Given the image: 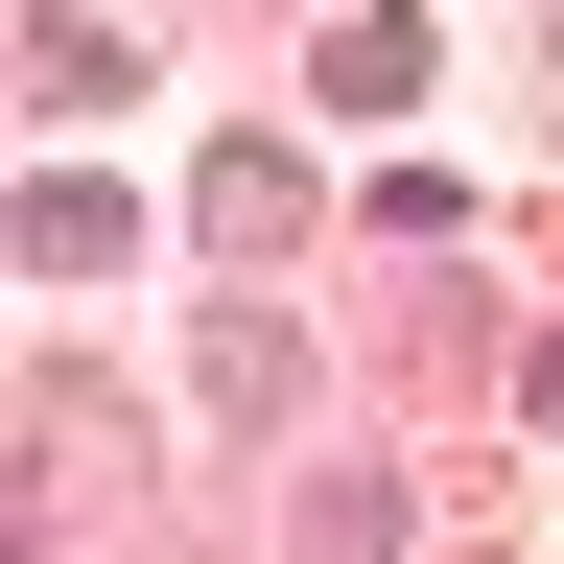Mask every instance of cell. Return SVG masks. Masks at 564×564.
<instances>
[{"instance_id": "1", "label": "cell", "mask_w": 564, "mask_h": 564, "mask_svg": "<svg viewBox=\"0 0 564 564\" xmlns=\"http://www.w3.org/2000/svg\"><path fill=\"white\" fill-rule=\"evenodd\" d=\"M306 212H329L306 141H212V165H188V236H212V259H306Z\"/></svg>"}, {"instance_id": "2", "label": "cell", "mask_w": 564, "mask_h": 564, "mask_svg": "<svg viewBox=\"0 0 564 564\" xmlns=\"http://www.w3.org/2000/svg\"><path fill=\"white\" fill-rule=\"evenodd\" d=\"M188 400H212V423H282V400H306L282 306H212V329H188Z\"/></svg>"}, {"instance_id": "3", "label": "cell", "mask_w": 564, "mask_h": 564, "mask_svg": "<svg viewBox=\"0 0 564 564\" xmlns=\"http://www.w3.org/2000/svg\"><path fill=\"white\" fill-rule=\"evenodd\" d=\"M118 259H141V212H118L95 165H47V188H24V282H118Z\"/></svg>"}, {"instance_id": "4", "label": "cell", "mask_w": 564, "mask_h": 564, "mask_svg": "<svg viewBox=\"0 0 564 564\" xmlns=\"http://www.w3.org/2000/svg\"><path fill=\"white\" fill-rule=\"evenodd\" d=\"M24 95H47V118H95V95H141V24H95V0H47V24H24Z\"/></svg>"}, {"instance_id": "5", "label": "cell", "mask_w": 564, "mask_h": 564, "mask_svg": "<svg viewBox=\"0 0 564 564\" xmlns=\"http://www.w3.org/2000/svg\"><path fill=\"white\" fill-rule=\"evenodd\" d=\"M423 95V24H400V0H352V24H329V118H400Z\"/></svg>"}, {"instance_id": "6", "label": "cell", "mask_w": 564, "mask_h": 564, "mask_svg": "<svg viewBox=\"0 0 564 564\" xmlns=\"http://www.w3.org/2000/svg\"><path fill=\"white\" fill-rule=\"evenodd\" d=\"M518 423H564V329H541V352H518Z\"/></svg>"}]
</instances>
